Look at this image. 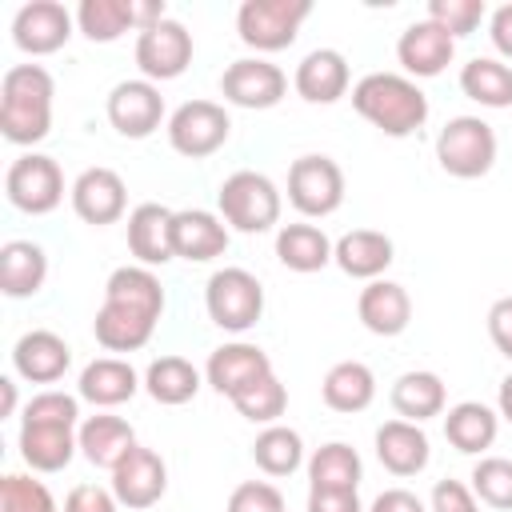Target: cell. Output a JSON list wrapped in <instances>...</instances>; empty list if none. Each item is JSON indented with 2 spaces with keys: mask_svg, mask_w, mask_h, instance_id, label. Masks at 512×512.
<instances>
[{
  "mask_svg": "<svg viewBox=\"0 0 512 512\" xmlns=\"http://www.w3.org/2000/svg\"><path fill=\"white\" fill-rule=\"evenodd\" d=\"M56 80L40 64H12L0 80V132L8 144H40L52 132Z\"/></svg>",
  "mask_w": 512,
  "mask_h": 512,
  "instance_id": "obj_1",
  "label": "cell"
},
{
  "mask_svg": "<svg viewBox=\"0 0 512 512\" xmlns=\"http://www.w3.org/2000/svg\"><path fill=\"white\" fill-rule=\"evenodd\" d=\"M352 108L384 136H412L428 120V96L412 76L368 72L352 84Z\"/></svg>",
  "mask_w": 512,
  "mask_h": 512,
  "instance_id": "obj_2",
  "label": "cell"
},
{
  "mask_svg": "<svg viewBox=\"0 0 512 512\" xmlns=\"http://www.w3.org/2000/svg\"><path fill=\"white\" fill-rule=\"evenodd\" d=\"M216 204H220V220L244 236H260L276 228L280 220V188L264 172H252V168L232 172L220 184Z\"/></svg>",
  "mask_w": 512,
  "mask_h": 512,
  "instance_id": "obj_3",
  "label": "cell"
},
{
  "mask_svg": "<svg viewBox=\"0 0 512 512\" xmlns=\"http://www.w3.org/2000/svg\"><path fill=\"white\" fill-rule=\"evenodd\" d=\"M436 160L456 180H480L496 164V132L480 116H452L436 136Z\"/></svg>",
  "mask_w": 512,
  "mask_h": 512,
  "instance_id": "obj_4",
  "label": "cell"
},
{
  "mask_svg": "<svg viewBox=\"0 0 512 512\" xmlns=\"http://www.w3.org/2000/svg\"><path fill=\"white\" fill-rule=\"evenodd\" d=\"M208 320L224 332H248L264 316V288L248 268H216L204 284Z\"/></svg>",
  "mask_w": 512,
  "mask_h": 512,
  "instance_id": "obj_5",
  "label": "cell"
},
{
  "mask_svg": "<svg viewBox=\"0 0 512 512\" xmlns=\"http://www.w3.org/2000/svg\"><path fill=\"white\" fill-rule=\"evenodd\" d=\"M312 16V0H244L236 8V32L256 52H280L300 36Z\"/></svg>",
  "mask_w": 512,
  "mask_h": 512,
  "instance_id": "obj_6",
  "label": "cell"
},
{
  "mask_svg": "<svg viewBox=\"0 0 512 512\" xmlns=\"http://www.w3.org/2000/svg\"><path fill=\"white\" fill-rule=\"evenodd\" d=\"M288 204L308 220L332 216L344 204V172H340V164L332 156H324V152L296 156L292 168H288Z\"/></svg>",
  "mask_w": 512,
  "mask_h": 512,
  "instance_id": "obj_7",
  "label": "cell"
},
{
  "mask_svg": "<svg viewBox=\"0 0 512 512\" xmlns=\"http://www.w3.org/2000/svg\"><path fill=\"white\" fill-rule=\"evenodd\" d=\"M4 196L12 208L28 216H48L64 200V172L44 152H24L4 172Z\"/></svg>",
  "mask_w": 512,
  "mask_h": 512,
  "instance_id": "obj_8",
  "label": "cell"
},
{
  "mask_svg": "<svg viewBox=\"0 0 512 512\" xmlns=\"http://www.w3.org/2000/svg\"><path fill=\"white\" fill-rule=\"evenodd\" d=\"M228 136H232V120L216 100H184L168 116V144L188 160L212 156L216 148L228 144Z\"/></svg>",
  "mask_w": 512,
  "mask_h": 512,
  "instance_id": "obj_9",
  "label": "cell"
},
{
  "mask_svg": "<svg viewBox=\"0 0 512 512\" xmlns=\"http://www.w3.org/2000/svg\"><path fill=\"white\" fill-rule=\"evenodd\" d=\"M192 64V32L164 16L160 24L136 32V68L144 80H176L184 76V68Z\"/></svg>",
  "mask_w": 512,
  "mask_h": 512,
  "instance_id": "obj_10",
  "label": "cell"
},
{
  "mask_svg": "<svg viewBox=\"0 0 512 512\" xmlns=\"http://www.w3.org/2000/svg\"><path fill=\"white\" fill-rule=\"evenodd\" d=\"M284 92H288V76L272 60H260V56L232 60L220 76V96L236 108H248V112L276 108L284 100Z\"/></svg>",
  "mask_w": 512,
  "mask_h": 512,
  "instance_id": "obj_11",
  "label": "cell"
},
{
  "mask_svg": "<svg viewBox=\"0 0 512 512\" xmlns=\"http://www.w3.org/2000/svg\"><path fill=\"white\" fill-rule=\"evenodd\" d=\"M104 112H108V124L120 132V136H128V140H144V136H152L156 128H160V120H164V96H160V88L152 84V80H120L112 92H108V104H104Z\"/></svg>",
  "mask_w": 512,
  "mask_h": 512,
  "instance_id": "obj_12",
  "label": "cell"
},
{
  "mask_svg": "<svg viewBox=\"0 0 512 512\" xmlns=\"http://www.w3.org/2000/svg\"><path fill=\"white\" fill-rule=\"evenodd\" d=\"M112 492L120 500V508H152L160 504V496L168 492V464L156 448L136 444L116 468H112Z\"/></svg>",
  "mask_w": 512,
  "mask_h": 512,
  "instance_id": "obj_13",
  "label": "cell"
},
{
  "mask_svg": "<svg viewBox=\"0 0 512 512\" xmlns=\"http://www.w3.org/2000/svg\"><path fill=\"white\" fill-rule=\"evenodd\" d=\"M72 24H76V16L60 0H28L12 16V40L28 56H52L68 44Z\"/></svg>",
  "mask_w": 512,
  "mask_h": 512,
  "instance_id": "obj_14",
  "label": "cell"
},
{
  "mask_svg": "<svg viewBox=\"0 0 512 512\" xmlns=\"http://www.w3.org/2000/svg\"><path fill=\"white\" fill-rule=\"evenodd\" d=\"M68 200H72V212L92 224V228H104V224H116L128 208V188L120 180V172L96 164V168H84L72 188H68Z\"/></svg>",
  "mask_w": 512,
  "mask_h": 512,
  "instance_id": "obj_15",
  "label": "cell"
},
{
  "mask_svg": "<svg viewBox=\"0 0 512 512\" xmlns=\"http://www.w3.org/2000/svg\"><path fill=\"white\" fill-rule=\"evenodd\" d=\"M452 56H456V40H452L440 24H432L428 16H424V20H412V24L400 32V40H396V60H400V68H404L412 80L440 76V72L452 64Z\"/></svg>",
  "mask_w": 512,
  "mask_h": 512,
  "instance_id": "obj_16",
  "label": "cell"
},
{
  "mask_svg": "<svg viewBox=\"0 0 512 512\" xmlns=\"http://www.w3.org/2000/svg\"><path fill=\"white\" fill-rule=\"evenodd\" d=\"M272 372V360L260 344H248V340H232V344H220L212 348L208 364H204V380L220 392V396H236L240 388L256 384L260 376Z\"/></svg>",
  "mask_w": 512,
  "mask_h": 512,
  "instance_id": "obj_17",
  "label": "cell"
},
{
  "mask_svg": "<svg viewBox=\"0 0 512 512\" xmlns=\"http://www.w3.org/2000/svg\"><path fill=\"white\" fill-rule=\"evenodd\" d=\"M72 364V348L52 328H32L12 344V368L28 384H56Z\"/></svg>",
  "mask_w": 512,
  "mask_h": 512,
  "instance_id": "obj_18",
  "label": "cell"
},
{
  "mask_svg": "<svg viewBox=\"0 0 512 512\" xmlns=\"http://www.w3.org/2000/svg\"><path fill=\"white\" fill-rule=\"evenodd\" d=\"M228 248V224L216 212L204 208H180L172 216V252L188 264H208L224 256Z\"/></svg>",
  "mask_w": 512,
  "mask_h": 512,
  "instance_id": "obj_19",
  "label": "cell"
},
{
  "mask_svg": "<svg viewBox=\"0 0 512 512\" xmlns=\"http://www.w3.org/2000/svg\"><path fill=\"white\" fill-rule=\"evenodd\" d=\"M348 84H352V72H348L344 52H336V48L308 52L296 64V76H292L296 96L308 100V104H336L340 96H348Z\"/></svg>",
  "mask_w": 512,
  "mask_h": 512,
  "instance_id": "obj_20",
  "label": "cell"
},
{
  "mask_svg": "<svg viewBox=\"0 0 512 512\" xmlns=\"http://www.w3.org/2000/svg\"><path fill=\"white\" fill-rule=\"evenodd\" d=\"M356 316L372 336H400L412 324V296L396 280H368L360 288Z\"/></svg>",
  "mask_w": 512,
  "mask_h": 512,
  "instance_id": "obj_21",
  "label": "cell"
},
{
  "mask_svg": "<svg viewBox=\"0 0 512 512\" xmlns=\"http://www.w3.org/2000/svg\"><path fill=\"white\" fill-rule=\"evenodd\" d=\"M376 460H380L392 476H416V472L428 468L432 444H428V436H424L420 424L396 416V420H384V424L376 428Z\"/></svg>",
  "mask_w": 512,
  "mask_h": 512,
  "instance_id": "obj_22",
  "label": "cell"
},
{
  "mask_svg": "<svg viewBox=\"0 0 512 512\" xmlns=\"http://www.w3.org/2000/svg\"><path fill=\"white\" fill-rule=\"evenodd\" d=\"M172 208L164 204H136L128 212V252L136 256V264L144 268H156V264H168L176 260L172 252Z\"/></svg>",
  "mask_w": 512,
  "mask_h": 512,
  "instance_id": "obj_23",
  "label": "cell"
},
{
  "mask_svg": "<svg viewBox=\"0 0 512 512\" xmlns=\"http://www.w3.org/2000/svg\"><path fill=\"white\" fill-rule=\"evenodd\" d=\"M136 388H140V376L120 356H96L92 364H84V372L76 380V396L96 408H116V404L132 400Z\"/></svg>",
  "mask_w": 512,
  "mask_h": 512,
  "instance_id": "obj_24",
  "label": "cell"
},
{
  "mask_svg": "<svg viewBox=\"0 0 512 512\" xmlns=\"http://www.w3.org/2000/svg\"><path fill=\"white\" fill-rule=\"evenodd\" d=\"M392 252L396 248H392V240L384 232H376V228H352V232H344L336 240L332 260L352 280H380L384 268L392 264Z\"/></svg>",
  "mask_w": 512,
  "mask_h": 512,
  "instance_id": "obj_25",
  "label": "cell"
},
{
  "mask_svg": "<svg viewBox=\"0 0 512 512\" xmlns=\"http://www.w3.org/2000/svg\"><path fill=\"white\" fill-rule=\"evenodd\" d=\"M20 456L32 472H60L72 464L80 440H76V428L68 424H28L20 420Z\"/></svg>",
  "mask_w": 512,
  "mask_h": 512,
  "instance_id": "obj_26",
  "label": "cell"
},
{
  "mask_svg": "<svg viewBox=\"0 0 512 512\" xmlns=\"http://www.w3.org/2000/svg\"><path fill=\"white\" fill-rule=\"evenodd\" d=\"M156 320L160 316H148L140 308L104 300L100 312H96V320H92V332H96V344L108 348V352H136V348H144L152 340Z\"/></svg>",
  "mask_w": 512,
  "mask_h": 512,
  "instance_id": "obj_27",
  "label": "cell"
},
{
  "mask_svg": "<svg viewBox=\"0 0 512 512\" xmlns=\"http://www.w3.org/2000/svg\"><path fill=\"white\" fill-rule=\"evenodd\" d=\"M76 440H80V456H84L88 464H96V468H108V472L136 448V432H132V424L120 420V416H104V412L80 420Z\"/></svg>",
  "mask_w": 512,
  "mask_h": 512,
  "instance_id": "obj_28",
  "label": "cell"
},
{
  "mask_svg": "<svg viewBox=\"0 0 512 512\" xmlns=\"http://www.w3.org/2000/svg\"><path fill=\"white\" fill-rule=\"evenodd\" d=\"M388 400H392V412H396L400 420L424 424V420H432V416H440V412H444L448 392H444V380H440L436 372L416 368V372H404V376H396V380H392Z\"/></svg>",
  "mask_w": 512,
  "mask_h": 512,
  "instance_id": "obj_29",
  "label": "cell"
},
{
  "mask_svg": "<svg viewBox=\"0 0 512 512\" xmlns=\"http://www.w3.org/2000/svg\"><path fill=\"white\" fill-rule=\"evenodd\" d=\"M496 432H500V412H492L480 400H460L444 412V436L464 456H480L484 448H492Z\"/></svg>",
  "mask_w": 512,
  "mask_h": 512,
  "instance_id": "obj_30",
  "label": "cell"
},
{
  "mask_svg": "<svg viewBox=\"0 0 512 512\" xmlns=\"http://www.w3.org/2000/svg\"><path fill=\"white\" fill-rule=\"evenodd\" d=\"M48 280V256L32 240H8L0 248V292L12 300L36 296Z\"/></svg>",
  "mask_w": 512,
  "mask_h": 512,
  "instance_id": "obj_31",
  "label": "cell"
},
{
  "mask_svg": "<svg viewBox=\"0 0 512 512\" xmlns=\"http://www.w3.org/2000/svg\"><path fill=\"white\" fill-rule=\"evenodd\" d=\"M364 476L360 452L344 440H328L308 456V488L312 492H356Z\"/></svg>",
  "mask_w": 512,
  "mask_h": 512,
  "instance_id": "obj_32",
  "label": "cell"
},
{
  "mask_svg": "<svg viewBox=\"0 0 512 512\" xmlns=\"http://www.w3.org/2000/svg\"><path fill=\"white\" fill-rule=\"evenodd\" d=\"M320 396L332 412H364L372 400H376V376L364 360H340L324 372V384H320Z\"/></svg>",
  "mask_w": 512,
  "mask_h": 512,
  "instance_id": "obj_33",
  "label": "cell"
},
{
  "mask_svg": "<svg viewBox=\"0 0 512 512\" xmlns=\"http://www.w3.org/2000/svg\"><path fill=\"white\" fill-rule=\"evenodd\" d=\"M332 240L324 236V228L308 224V220H296V224H284L276 232V260L288 268V272H320L324 264H332Z\"/></svg>",
  "mask_w": 512,
  "mask_h": 512,
  "instance_id": "obj_34",
  "label": "cell"
},
{
  "mask_svg": "<svg viewBox=\"0 0 512 512\" xmlns=\"http://www.w3.org/2000/svg\"><path fill=\"white\" fill-rule=\"evenodd\" d=\"M144 388H148V396L156 404H168V408L188 404L200 392V368L192 360H184V356H160V360L148 364Z\"/></svg>",
  "mask_w": 512,
  "mask_h": 512,
  "instance_id": "obj_35",
  "label": "cell"
},
{
  "mask_svg": "<svg viewBox=\"0 0 512 512\" xmlns=\"http://www.w3.org/2000/svg\"><path fill=\"white\" fill-rule=\"evenodd\" d=\"M460 92L480 108H508L512 104V68L496 56H476L460 68Z\"/></svg>",
  "mask_w": 512,
  "mask_h": 512,
  "instance_id": "obj_36",
  "label": "cell"
},
{
  "mask_svg": "<svg viewBox=\"0 0 512 512\" xmlns=\"http://www.w3.org/2000/svg\"><path fill=\"white\" fill-rule=\"evenodd\" d=\"M104 300L140 308V312H148V316H160V312H164V288H160L156 272L144 268V264H124V268H116V272L108 276V284H104Z\"/></svg>",
  "mask_w": 512,
  "mask_h": 512,
  "instance_id": "obj_37",
  "label": "cell"
},
{
  "mask_svg": "<svg viewBox=\"0 0 512 512\" xmlns=\"http://www.w3.org/2000/svg\"><path fill=\"white\" fill-rule=\"evenodd\" d=\"M76 28L92 44H112L128 28H136V0H80L76 8ZM140 32V28H136Z\"/></svg>",
  "mask_w": 512,
  "mask_h": 512,
  "instance_id": "obj_38",
  "label": "cell"
},
{
  "mask_svg": "<svg viewBox=\"0 0 512 512\" xmlns=\"http://www.w3.org/2000/svg\"><path fill=\"white\" fill-rule=\"evenodd\" d=\"M252 460L264 476H292L304 464V440L288 424H268L252 440Z\"/></svg>",
  "mask_w": 512,
  "mask_h": 512,
  "instance_id": "obj_39",
  "label": "cell"
},
{
  "mask_svg": "<svg viewBox=\"0 0 512 512\" xmlns=\"http://www.w3.org/2000/svg\"><path fill=\"white\" fill-rule=\"evenodd\" d=\"M232 408H236L244 420H252V424H276V420L284 416V408H288V388L276 380V372H268V376H260L256 384L240 388V392L232 396Z\"/></svg>",
  "mask_w": 512,
  "mask_h": 512,
  "instance_id": "obj_40",
  "label": "cell"
},
{
  "mask_svg": "<svg viewBox=\"0 0 512 512\" xmlns=\"http://www.w3.org/2000/svg\"><path fill=\"white\" fill-rule=\"evenodd\" d=\"M468 480L480 504L496 512H512V460L508 456H480Z\"/></svg>",
  "mask_w": 512,
  "mask_h": 512,
  "instance_id": "obj_41",
  "label": "cell"
},
{
  "mask_svg": "<svg viewBox=\"0 0 512 512\" xmlns=\"http://www.w3.org/2000/svg\"><path fill=\"white\" fill-rule=\"evenodd\" d=\"M0 512H56V500L44 480H32L24 472H8L0 480Z\"/></svg>",
  "mask_w": 512,
  "mask_h": 512,
  "instance_id": "obj_42",
  "label": "cell"
},
{
  "mask_svg": "<svg viewBox=\"0 0 512 512\" xmlns=\"http://www.w3.org/2000/svg\"><path fill=\"white\" fill-rule=\"evenodd\" d=\"M484 16H488L484 0H428V20H432V24H440L452 40H460V36L476 32Z\"/></svg>",
  "mask_w": 512,
  "mask_h": 512,
  "instance_id": "obj_43",
  "label": "cell"
},
{
  "mask_svg": "<svg viewBox=\"0 0 512 512\" xmlns=\"http://www.w3.org/2000/svg\"><path fill=\"white\" fill-rule=\"evenodd\" d=\"M24 420L28 424H68V428H80V396H68V392H36L28 404H24Z\"/></svg>",
  "mask_w": 512,
  "mask_h": 512,
  "instance_id": "obj_44",
  "label": "cell"
},
{
  "mask_svg": "<svg viewBox=\"0 0 512 512\" xmlns=\"http://www.w3.org/2000/svg\"><path fill=\"white\" fill-rule=\"evenodd\" d=\"M228 512H284V496L268 480H244L232 488Z\"/></svg>",
  "mask_w": 512,
  "mask_h": 512,
  "instance_id": "obj_45",
  "label": "cell"
},
{
  "mask_svg": "<svg viewBox=\"0 0 512 512\" xmlns=\"http://www.w3.org/2000/svg\"><path fill=\"white\" fill-rule=\"evenodd\" d=\"M428 512H480V500H476L472 484H460V480H436L432 500H428Z\"/></svg>",
  "mask_w": 512,
  "mask_h": 512,
  "instance_id": "obj_46",
  "label": "cell"
},
{
  "mask_svg": "<svg viewBox=\"0 0 512 512\" xmlns=\"http://www.w3.org/2000/svg\"><path fill=\"white\" fill-rule=\"evenodd\" d=\"M64 512H120V500H116L112 488L76 484V488L64 496Z\"/></svg>",
  "mask_w": 512,
  "mask_h": 512,
  "instance_id": "obj_47",
  "label": "cell"
},
{
  "mask_svg": "<svg viewBox=\"0 0 512 512\" xmlns=\"http://www.w3.org/2000/svg\"><path fill=\"white\" fill-rule=\"evenodd\" d=\"M488 336H492L496 352L512 360V296H500L488 308Z\"/></svg>",
  "mask_w": 512,
  "mask_h": 512,
  "instance_id": "obj_48",
  "label": "cell"
},
{
  "mask_svg": "<svg viewBox=\"0 0 512 512\" xmlns=\"http://www.w3.org/2000/svg\"><path fill=\"white\" fill-rule=\"evenodd\" d=\"M308 512H364L356 492H312L308 488Z\"/></svg>",
  "mask_w": 512,
  "mask_h": 512,
  "instance_id": "obj_49",
  "label": "cell"
},
{
  "mask_svg": "<svg viewBox=\"0 0 512 512\" xmlns=\"http://www.w3.org/2000/svg\"><path fill=\"white\" fill-rule=\"evenodd\" d=\"M368 512H428V508H424V500H420L416 492H408V488H384V492L372 500Z\"/></svg>",
  "mask_w": 512,
  "mask_h": 512,
  "instance_id": "obj_50",
  "label": "cell"
},
{
  "mask_svg": "<svg viewBox=\"0 0 512 512\" xmlns=\"http://www.w3.org/2000/svg\"><path fill=\"white\" fill-rule=\"evenodd\" d=\"M488 36H492V48L512 60V4H500L492 16H488Z\"/></svg>",
  "mask_w": 512,
  "mask_h": 512,
  "instance_id": "obj_51",
  "label": "cell"
},
{
  "mask_svg": "<svg viewBox=\"0 0 512 512\" xmlns=\"http://www.w3.org/2000/svg\"><path fill=\"white\" fill-rule=\"evenodd\" d=\"M496 412H500V416H504V420L512 424V372H508V376L500 380V396H496Z\"/></svg>",
  "mask_w": 512,
  "mask_h": 512,
  "instance_id": "obj_52",
  "label": "cell"
},
{
  "mask_svg": "<svg viewBox=\"0 0 512 512\" xmlns=\"http://www.w3.org/2000/svg\"><path fill=\"white\" fill-rule=\"evenodd\" d=\"M0 396H4V408H0V416H12V412H16V384H12L8 376H0Z\"/></svg>",
  "mask_w": 512,
  "mask_h": 512,
  "instance_id": "obj_53",
  "label": "cell"
}]
</instances>
